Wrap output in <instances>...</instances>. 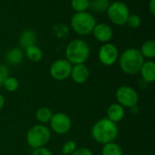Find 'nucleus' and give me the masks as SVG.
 <instances>
[{
	"mask_svg": "<svg viewBox=\"0 0 155 155\" xmlns=\"http://www.w3.org/2000/svg\"><path fill=\"white\" fill-rule=\"evenodd\" d=\"M149 11L153 16L155 15V0H150L149 3Z\"/></svg>",
	"mask_w": 155,
	"mask_h": 155,
	"instance_id": "c85d7f7f",
	"label": "nucleus"
},
{
	"mask_svg": "<svg viewBox=\"0 0 155 155\" xmlns=\"http://www.w3.org/2000/svg\"><path fill=\"white\" fill-rule=\"evenodd\" d=\"M119 66L122 71L127 75H136L140 72L141 68L144 62L139 49L129 48L119 55Z\"/></svg>",
	"mask_w": 155,
	"mask_h": 155,
	"instance_id": "f03ea898",
	"label": "nucleus"
},
{
	"mask_svg": "<svg viewBox=\"0 0 155 155\" xmlns=\"http://www.w3.org/2000/svg\"><path fill=\"white\" fill-rule=\"evenodd\" d=\"M49 124L51 130L54 133L58 135H64L71 130L72 121L67 114L64 112H56L53 114Z\"/></svg>",
	"mask_w": 155,
	"mask_h": 155,
	"instance_id": "9d476101",
	"label": "nucleus"
},
{
	"mask_svg": "<svg viewBox=\"0 0 155 155\" xmlns=\"http://www.w3.org/2000/svg\"><path fill=\"white\" fill-rule=\"evenodd\" d=\"M5 90L8 92H15L17 90L18 87H19V82L18 79L15 77L9 76L4 82L3 84Z\"/></svg>",
	"mask_w": 155,
	"mask_h": 155,
	"instance_id": "5701e85b",
	"label": "nucleus"
},
{
	"mask_svg": "<svg viewBox=\"0 0 155 155\" xmlns=\"http://www.w3.org/2000/svg\"><path fill=\"white\" fill-rule=\"evenodd\" d=\"M143 58L152 59L155 57V42L153 39L146 40L139 49Z\"/></svg>",
	"mask_w": 155,
	"mask_h": 155,
	"instance_id": "6ab92c4d",
	"label": "nucleus"
},
{
	"mask_svg": "<svg viewBox=\"0 0 155 155\" xmlns=\"http://www.w3.org/2000/svg\"><path fill=\"white\" fill-rule=\"evenodd\" d=\"M128 155H131V154H128Z\"/></svg>",
	"mask_w": 155,
	"mask_h": 155,
	"instance_id": "7c9ffc66",
	"label": "nucleus"
},
{
	"mask_svg": "<svg viewBox=\"0 0 155 155\" xmlns=\"http://www.w3.org/2000/svg\"><path fill=\"white\" fill-rule=\"evenodd\" d=\"M71 155H94L93 152L86 148V147H80V148H76V150L72 153Z\"/></svg>",
	"mask_w": 155,
	"mask_h": 155,
	"instance_id": "cd10ccee",
	"label": "nucleus"
},
{
	"mask_svg": "<svg viewBox=\"0 0 155 155\" xmlns=\"http://www.w3.org/2000/svg\"><path fill=\"white\" fill-rule=\"evenodd\" d=\"M143 79L147 83H153L155 81V63L153 60L144 61L140 72Z\"/></svg>",
	"mask_w": 155,
	"mask_h": 155,
	"instance_id": "4468645a",
	"label": "nucleus"
},
{
	"mask_svg": "<svg viewBox=\"0 0 155 155\" xmlns=\"http://www.w3.org/2000/svg\"><path fill=\"white\" fill-rule=\"evenodd\" d=\"M73 65L65 58H59L54 61L49 69L51 77L58 81L67 79L71 75Z\"/></svg>",
	"mask_w": 155,
	"mask_h": 155,
	"instance_id": "6e6552de",
	"label": "nucleus"
},
{
	"mask_svg": "<svg viewBox=\"0 0 155 155\" xmlns=\"http://www.w3.org/2000/svg\"><path fill=\"white\" fill-rule=\"evenodd\" d=\"M71 6L76 12H85L90 7V0H71Z\"/></svg>",
	"mask_w": 155,
	"mask_h": 155,
	"instance_id": "4be33fe9",
	"label": "nucleus"
},
{
	"mask_svg": "<svg viewBox=\"0 0 155 155\" xmlns=\"http://www.w3.org/2000/svg\"><path fill=\"white\" fill-rule=\"evenodd\" d=\"M102 155H124V151L118 143L113 142L104 145Z\"/></svg>",
	"mask_w": 155,
	"mask_h": 155,
	"instance_id": "aec40b11",
	"label": "nucleus"
},
{
	"mask_svg": "<svg viewBox=\"0 0 155 155\" xmlns=\"http://www.w3.org/2000/svg\"><path fill=\"white\" fill-rule=\"evenodd\" d=\"M99 61L106 67L113 66L118 61L119 50L117 47L113 43H104L101 46L98 51Z\"/></svg>",
	"mask_w": 155,
	"mask_h": 155,
	"instance_id": "1a4fd4ad",
	"label": "nucleus"
},
{
	"mask_svg": "<svg viewBox=\"0 0 155 155\" xmlns=\"http://www.w3.org/2000/svg\"><path fill=\"white\" fill-rule=\"evenodd\" d=\"M5 103V98H4V96L0 93V111L4 108Z\"/></svg>",
	"mask_w": 155,
	"mask_h": 155,
	"instance_id": "c756f323",
	"label": "nucleus"
},
{
	"mask_svg": "<svg viewBox=\"0 0 155 155\" xmlns=\"http://www.w3.org/2000/svg\"><path fill=\"white\" fill-rule=\"evenodd\" d=\"M96 24L94 16L87 11L75 13L71 18V26L79 36H87L91 34Z\"/></svg>",
	"mask_w": 155,
	"mask_h": 155,
	"instance_id": "20e7f679",
	"label": "nucleus"
},
{
	"mask_svg": "<svg viewBox=\"0 0 155 155\" xmlns=\"http://www.w3.org/2000/svg\"><path fill=\"white\" fill-rule=\"evenodd\" d=\"M65 59L72 65L84 64L90 58L91 49L87 42L83 39H74L65 48Z\"/></svg>",
	"mask_w": 155,
	"mask_h": 155,
	"instance_id": "7ed1b4c3",
	"label": "nucleus"
},
{
	"mask_svg": "<svg viewBox=\"0 0 155 155\" xmlns=\"http://www.w3.org/2000/svg\"><path fill=\"white\" fill-rule=\"evenodd\" d=\"M53 111L51 109L47 108V107H41L39 108L36 112H35V118L36 120L40 122V124H46V123H49L51 119H52V116H53Z\"/></svg>",
	"mask_w": 155,
	"mask_h": 155,
	"instance_id": "a211bd4d",
	"label": "nucleus"
},
{
	"mask_svg": "<svg viewBox=\"0 0 155 155\" xmlns=\"http://www.w3.org/2000/svg\"><path fill=\"white\" fill-rule=\"evenodd\" d=\"M106 116L108 120L117 124V122H122L125 116L124 108L118 103H113L108 107L106 111Z\"/></svg>",
	"mask_w": 155,
	"mask_h": 155,
	"instance_id": "ddd939ff",
	"label": "nucleus"
},
{
	"mask_svg": "<svg viewBox=\"0 0 155 155\" xmlns=\"http://www.w3.org/2000/svg\"><path fill=\"white\" fill-rule=\"evenodd\" d=\"M117 103L124 108H134L139 101L138 92L130 86H121L115 91Z\"/></svg>",
	"mask_w": 155,
	"mask_h": 155,
	"instance_id": "0eeeda50",
	"label": "nucleus"
},
{
	"mask_svg": "<svg viewBox=\"0 0 155 155\" xmlns=\"http://www.w3.org/2000/svg\"><path fill=\"white\" fill-rule=\"evenodd\" d=\"M141 24H142L141 16H138V15L134 14V15H130L129 16V17H128L125 25H127L130 28L135 29V28H138L141 26Z\"/></svg>",
	"mask_w": 155,
	"mask_h": 155,
	"instance_id": "b1692460",
	"label": "nucleus"
},
{
	"mask_svg": "<svg viewBox=\"0 0 155 155\" xmlns=\"http://www.w3.org/2000/svg\"><path fill=\"white\" fill-rule=\"evenodd\" d=\"M92 33H93L94 38L103 44L108 43L113 38V36H114V31H113L112 27L105 23L96 24L94 26Z\"/></svg>",
	"mask_w": 155,
	"mask_h": 155,
	"instance_id": "9b49d317",
	"label": "nucleus"
},
{
	"mask_svg": "<svg viewBox=\"0 0 155 155\" xmlns=\"http://www.w3.org/2000/svg\"><path fill=\"white\" fill-rule=\"evenodd\" d=\"M119 134V128L116 123L107 118L98 120L91 129V135L94 142L100 144H106L114 142Z\"/></svg>",
	"mask_w": 155,
	"mask_h": 155,
	"instance_id": "f257e3e1",
	"label": "nucleus"
},
{
	"mask_svg": "<svg viewBox=\"0 0 155 155\" xmlns=\"http://www.w3.org/2000/svg\"><path fill=\"white\" fill-rule=\"evenodd\" d=\"M110 5V0H92L90 1V7L98 13H103L107 10Z\"/></svg>",
	"mask_w": 155,
	"mask_h": 155,
	"instance_id": "412c9836",
	"label": "nucleus"
},
{
	"mask_svg": "<svg viewBox=\"0 0 155 155\" xmlns=\"http://www.w3.org/2000/svg\"><path fill=\"white\" fill-rule=\"evenodd\" d=\"M77 148V145L74 141L69 140L64 143L62 147V153L64 155H71Z\"/></svg>",
	"mask_w": 155,
	"mask_h": 155,
	"instance_id": "393cba45",
	"label": "nucleus"
},
{
	"mask_svg": "<svg viewBox=\"0 0 155 155\" xmlns=\"http://www.w3.org/2000/svg\"><path fill=\"white\" fill-rule=\"evenodd\" d=\"M51 139V131L45 125L36 124L31 127L26 133L27 144L34 150L45 147Z\"/></svg>",
	"mask_w": 155,
	"mask_h": 155,
	"instance_id": "39448f33",
	"label": "nucleus"
},
{
	"mask_svg": "<svg viewBox=\"0 0 155 155\" xmlns=\"http://www.w3.org/2000/svg\"><path fill=\"white\" fill-rule=\"evenodd\" d=\"M25 55L28 60L32 62H39L43 58V51L39 47L34 45L25 48Z\"/></svg>",
	"mask_w": 155,
	"mask_h": 155,
	"instance_id": "f3484780",
	"label": "nucleus"
},
{
	"mask_svg": "<svg viewBox=\"0 0 155 155\" xmlns=\"http://www.w3.org/2000/svg\"><path fill=\"white\" fill-rule=\"evenodd\" d=\"M32 155H54L53 153L46 147H40L34 149Z\"/></svg>",
	"mask_w": 155,
	"mask_h": 155,
	"instance_id": "bb28decb",
	"label": "nucleus"
},
{
	"mask_svg": "<svg viewBox=\"0 0 155 155\" xmlns=\"http://www.w3.org/2000/svg\"><path fill=\"white\" fill-rule=\"evenodd\" d=\"M9 77V69L5 65L0 64V86H3L5 80Z\"/></svg>",
	"mask_w": 155,
	"mask_h": 155,
	"instance_id": "a878e982",
	"label": "nucleus"
},
{
	"mask_svg": "<svg viewBox=\"0 0 155 155\" xmlns=\"http://www.w3.org/2000/svg\"><path fill=\"white\" fill-rule=\"evenodd\" d=\"M109 20L117 26H124L130 16V10L127 5L121 1H115L110 4L106 10Z\"/></svg>",
	"mask_w": 155,
	"mask_h": 155,
	"instance_id": "423d86ee",
	"label": "nucleus"
},
{
	"mask_svg": "<svg viewBox=\"0 0 155 155\" xmlns=\"http://www.w3.org/2000/svg\"><path fill=\"white\" fill-rule=\"evenodd\" d=\"M19 42L23 48H26L28 47L34 46L36 43V35L33 30L30 29L25 30L20 36Z\"/></svg>",
	"mask_w": 155,
	"mask_h": 155,
	"instance_id": "dca6fc26",
	"label": "nucleus"
},
{
	"mask_svg": "<svg viewBox=\"0 0 155 155\" xmlns=\"http://www.w3.org/2000/svg\"><path fill=\"white\" fill-rule=\"evenodd\" d=\"M24 57H25V54L22 51V49L18 48H11L6 53L5 58L8 64L16 66V65H19L23 61Z\"/></svg>",
	"mask_w": 155,
	"mask_h": 155,
	"instance_id": "2eb2a0df",
	"label": "nucleus"
},
{
	"mask_svg": "<svg viewBox=\"0 0 155 155\" xmlns=\"http://www.w3.org/2000/svg\"><path fill=\"white\" fill-rule=\"evenodd\" d=\"M70 77L76 84H84L90 77V70L85 64L73 65Z\"/></svg>",
	"mask_w": 155,
	"mask_h": 155,
	"instance_id": "f8f14e48",
	"label": "nucleus"
}]
</instances>
